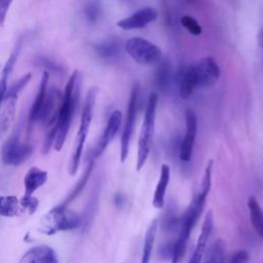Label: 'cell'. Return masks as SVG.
<instances>
[{
	"instance_id": "3957f363",
	"label": "cell",
	"mask_w": 263,
	"mask_h": 263,
	"mask_svg": "<svg viewBox=\"0 0 263 263\" xmlns=\"http://www.w3.org/2000/svg\"><path fill=\"white\" fill-rule=\"evenodd\" d=\"M81 225V216L61 204L46 213L40 220L39 231L52 235L60 231L73 230Z\"/></svg>"
},
{
	"instance_id": "7c38bea8",
	"label": "cell",
	"mask_w": 263,
	"mask_h": 263,
	"mask_svg": "<svg viewBox=\"0 0 263 263\" xmlns=\"http://www.w3.org/2000/svg\"><path fill=\"white\" fill-rule=\"evenodd\" d=\"M121 117H122L121 112L118 110L113 111L112 114L110 115L103 134H102L97 146L95 147V149L91 152V155L95 159L103 154V152L106 150V148L108 147L110 142L113 140V138L117 134V132L120 127V124H121Z\"/></svg>"
},
{
	"instance_id": "277c9868",
	"label": "cell",
	"mask_w": 263,
	"mask_h": 263,
	"mask_svg": "<svg viewBox=\"0 0 263 263\" xmlns=\"http://www.w3.org/2000/svg\"><path fill=\"white\" fill-rule=\"evenodd\" d=\"M25 119L21 117L11 133L1 147V159L6 165H21L33 153V146L29 143H24L21 140L22 132L24 129Z\"/></svg>"
},
{
	"instance_id": "44dd1931",
	"label": "cell",
	"mask_w": 263,
	"mask_h": 263,
	"mask_svg": "<svg viewBox=\"0 0 263 263\" xmlns=\"http://www.w3.org/2000/svg\"><path fill=\"white\" fill-rule=\"evenodd\" d=\"M93 164H95V158H93L92 155H91V157L88 159V162H87V164H86V167H85V170H84L82 176H81L80 179L77 181L76 185L73 187L72 191H71L70 194L67 196V198L65 199V201L61 204L62 206H68V204H69L71 201H73V200L81 193V191L84 189V187H85V185H86V183H87V181H88V179H89V177H90V175H91V172H92V170H93Z\"/></svg>"
},
{
	"instance_id": "7402d4cb",
	"label": "cell",
	"mask_w": 263,
	"mask_h": 263,
	"mask_svg": "<svg viewBox=\"0 0 263 263\" xmlns=\"http://www.w3.org/2000/svg\"><path fill=\"white\" fill-rule=\"evenodd\" d=\"M157 229H158V222L156 219L152 220L145 235L144 245H143V252H142V258L141 263H149L151 259V254L153 251L154 242L157 235Z\"/></svg>"
},
{
	"instance_id": "4dcf8cb0",
	"label": "cell",
	"mask_w": 263,
	"mask_h": 263,
	"mask_svg": "<svg viewBox=\"0 0 263 263\" xmlns=\"http://www.w3.org/2000/svg\"><path fill=\"white\" fill-rule=\"evenodd\" d=\"M181 22V25L189 32L191 33L192 35H195V36H198L201 34L202 32V28L201 26L197 23V21L190 16V15H183L180 20Z\"/></svg>"
},
{
	"instance_id": "e575fe53",
	"label": "cell",
	"mask_w": 263,
	"mask_h": 263,
	"mask_svg": "<svg viewBox=\"0 0 263 263\" xmlns=\"http://www.w3.org/2000/svg\"><path fill=\"white\" fill-rule=\"evenodd\" d=\"M257 40H258V45H259V47L263 50V27L260 29V31H259V33H258Z\"/></svg>"
},
{
	"instance_id": "30bf717a",
	"label": "cell",
	"mask_w": 263,
	"mask_h": 263,
	"mask_svg": "<svg viewBox=\"0 0 263 263\" xmlns=\"http://www.w3.org/2000/svg\"><path fill=\"white\" fill-rule=\"evenodd\" d=\"M186 133L180 146V158L183 161H189L192 156L193 146L197 134V119L193 110L187 109L185 112Z\"/></svg>"
},
{
	"instance_id": "836d02e7",
	"label": "cell",
	"mask_w": 263,
	"mask_h": 263,
	"mask_svg": "<svg viewBox=\"0 0 263 263\" xmlns=\"http://www.w3.org/2000/svg\"><path fill=\"white\" fill-rule=\"evenodd\" d=\"M248 259H249L248 252L245 250H239L231 256L228 263H247Z\"/></svg>"
},
{
	"instance_id": "9c48e42d",
	"label": "cell",
	"mask_w": 263,
	"mask_h": 263,
	"mask_svg": "<svg viewBox=\"0 0 263 263\" xmlns=\"http://www.w3.org/2000/svg\"><path fill=\"white\" fill-rule=\"evenodd\" d=\"M198 87H206L216 83L220 77L221 70L212 57H204L194 64Z\"/></svg>"
},
{
	"instance_id": "5b68a950",
	"label": "cell",
	"mask_w": 263,
	"mask_h": 263,
	"mask_svg": "<svg viewBox=\"0 0 263 263\" xmlns=\"http://www.w3.org/2000/svg\"><path fill=\"white\" fill-rule=\"evenodd\" d=\"M157 102H158L157 95L155 92L150 93L147 100L144 120H143L139 142H138V157H137V164H136L137 171H141L142 167L145 165L151 149V144H152V139L154 134V126H155Z\"/></svg>"
},
{
	"instance_id": "603a6c76",
	"label": "cell",
	"mask_w": 263,
	"mask_h": 263,
	"mask_svg": "<svg viewBox=\"0 0 263 263\" xmlns=\"http://www.w3.org/2000/svg\"><path fill=\"white\" fill-rule=\"evenodd\" d=\"M248 209L250 213L251 223L259 236L263 238V211L254 196L248 199Z\"/></svg>"
},
{
	"instance_id": "8fae6325",
	"label": "cell",
	"mask_w": 263,
	"mask_h": 263,
	"mask_svg": "<svg viewBox=\"0 0 263 263\" xmlns=\"http://www.w3.org/2000/svg\"><path fill=\"white\" fill-rule=\"evenodd\" d=\"M157 18V10L153 7L146 6L138 9L133 14L121 18L117 22V27L123 30L141 29L154 22Z\"/></svg>"
},
{
	"instance_id": "7a4b0ae2",
	"label": "cell",
	"mask_w": 263,
	"mask_h": 263,
	"mask_svg": "<svg viewBox=\"0 0 263 263\" xmlns=\"http://www.w3.org/2000/svg\"><path fill=\"white\" fill-rule=\"evenodd\" d=\"M97 93H98L97 87H91L90 89H88V91L85 96V99H84V103H83L82 111H81L80 124H79V127L77 130L75 145H74V149H73V152H72V155L70 158V162H69V167H68L69 174L71 176H74L77 173L79 164H80L84 144H85L87 134L89 130V126L91 123V119H92Z\"/></svg>"
},
{
	"instance_id": "484cf974",
	"label": "cell",
	"mask_w": 263,
	"mask_h": 263,
	"mask_svg": "<svg viewBox=\"0 0 263 263\" xmlns=\"http://www.w3.org/2000/svg\"><path fill=\"white\" fill-rule=\"evenodd\" d=\"M93 49L96 53L104 60H110L114 59L115 57L118 55L120 51L119 44L116 40L110 39V40H105L101 43H98L93 46Z\"/></svg>"
},
{
	"instance_id": "83f0119b",
	"label": "cell",
	"mask_w": 263,
	"mask_h": 263,
	"mask_svg": "<svg viewBox=\"0 0 263 263\" xmlns=\"http://www.w3.org/2000/svg\"><path fill=\"white\" fill-rule=\"evenodd\" d=\"M34 63L36 64V66L45 69L44 71L46 72H53V73H58V74H64L65 73V68L59 64L58 62L51 60L50 58L44 57V55H38L35 58Z\"/></svg>"
},
{
	"instance_id": "e0dca14e",
	"label": "cell",
	"mask_w": 263,
	"mask_h": 263,
	"mask_svg": "<svg viewBox=\"0 0 263 263\" xmlns=\"http://www.w3.org/2000/svg\"><path fill=\"white\" fill-rule=\"evenodd\" d=\"M100 192H101V184L100 182H97L96 185L93 186L88 200L86 202V205L84 208V211L81 215V229L82 231H87L88 228L90 227L93 218L96 216L98 205H99V200H100Z\"/></svg>"
},
{
	"instance_id": "d4e9b609",
	"label": "cell",
	"mask_w": 263,
	"mask_h": 263,
	"mask_svg": "<svg viewBox=\"0 0 263 263\" xmlns=\"http://www.w3.org/2000/svg\"><path fill=\"white\" fill-rule=\"evenodd\" d=\"M21 203L14 195L0 196V216L2 217H15L21 212Z\"/></svg>"
},
{
	"instance_id": "f546056e",
	"label": "cell",
	"mask_w": 263,
	"mask_h": 263,
	"mask_svg": "<svg viewBox=\"0 0 263 263\" xmlns=\"http://www.w3.org/2000/svg\"><path fill=\"white\" fill-rule=\"evenodd\" d=\"M226 245L225 241L221 238L217 239L212 246L210 261L208 263H225L226 257Z\"/></svg>"
},
{
	"instance_id": "f1b7e54d",
	"label": "cell",
	"mask_w": 263,
	"mask_h": 263,
	"mask_svg": "<svg viewBox=\"0 0 263 263\" xmlns=\"http://www.w3.org/2000/svg\"><path fill=\"white\" fill-rule=\"evenodd\" d=\"M212 176H213V160L210 159L206 163V166L204 168V174L203 178L201 181V186H200V191L197 194L202 199H206L208 194L211 190L212 187Z\"/></svg>"
},
{
	"instance_id": "ac0fdd59",
	"label": "cell",
	"mask_w": 263,
	"mask_h": 263,
	"mask_svg": "<svg viewBox=\"0 0 263 263\" xmlns=\"http://www.w3.org/2000/svg\"><path fill=\"white\" fill-rule=\"evenodd\" d=\"M47 180V172L41 170L37 166H32L29 168L24 178L25 195L31 196L33 193L45 184Z\"/></svg>"
},
{
	"instance_id": "5bb4252c",
	"label": "cell",
	"mask_w": 263,
	"mask_h": 263,
	"mask_svg": "<svg viewBox=\"0 0 263 263\" xmlns=\"http://www.w3.org/2000/svg\"><path fill=\"white\" fill-rule=\"evenodd\" d=\"M20 263H59V259L53 249L42 245L28 250L22 256Z\"/></svg>"
},
{
	"instance_id": "8992f818",
	"label": "cell",
	"mask_w": 263,
	"mask_h": 263,
	"mask_svg": "<svg viewBox=\"0 0 263 263\" xmlns=\"http://www.w3.org/2000/svg\"><path fill=\"white\" fill-rule=\"evenodd\" d=\"M31 78L32 74L27 73L14 81L10 86H8L3 101L2 110L0 112V139L4 137L9 127L12 125L15 119L16 105L20 92L26 87Z\"/></svg>"
},
{
	"instance_id": "52a82bcc",
	"label": "cell",
	"mask_w": 263,
	"mask_h": 263,
	"mask_svg": "<svg viewBox=\"0 0 263 263\" xmlns=\"http://www.w3.org/2000/svg\"><path fill=\"white\" fill-rule=\"evenodd\" d=\"M125 50L138 64L150 65L161 58V49L154 43L141 37L129 38L125 42Z\"/></svg>"
},
{
	"instance_id": "4316f807",
	"label": "cell",
	"mask_w": 263,
	"mask_h": 263,
	"mask_svg": "<svg viewBox=\"0 0 263 263\" xmlns=\"http://www.w3.org/2000/svg\"><path fill=\"white\" fill-rule=\"evenodd\" d=\"M171 78H172L171 65L166 61H162L159 64L155 74V82L157 87L162 91L167 89L171 83Z\"/></svg>"
},
{
	"instance_id": "9a60e30c",
	"label": "cell",
	"mask_w": 263,
	"mask_h": 263,
	"mask_svg": "<svg viewBox=\"0 0 263 263\" xmlns=\"http://www.w3.org/2000/svg\"><path fill=\"white\" fill-rule=\"evenodd\" d=\"M48 81H49V73L44 71L41 76L40 82H39V86H38V90H37L35 100L32 103L30 110H29L28 120H29L30 124L38 123L39 116H40L43 104L45 102L46 93L48 90Z\"/></svg>"
},
{
	"instance_id": "cb8c5ba5",
	"label": "cell",
	"mask_w": 263,
	"mask_h": 263,
	"mask_svg": "<svg viewBox=\"0 0 263 263\" xmlns=\"http://www.w3.org/2000/svg\"><path fill=\"white\" fill-rule=\"evenodd\" d=\"M82 13L87 23L97 24L103 15V4L101 0H84Z\"/></svg>"
},
{
	"instance_id": "2e32d148",
	"label": "cell",
	"mask_w": 263,
	"mask_h": 263,
	"mask_svg": "<svg viewBox=\"0 0 263 263\" xmlns=\"http://www.w3.org/2000/svg\"><path fill=\"white\" fill-rule=\"evenodd\" d=\"M22 45H23V39L20 38L17 40L13 50L11 51L9 58L5 62V65L3 67V69H2V71H1V76H0V108H1V106L3 104L4 98H5L7 88H8V85H7L8 79H9V77H10L12 71H13V68H14L16 62H17Z\"/></svg>"
},
{
	"instance_id": "1f68e13d",
	"label": "cell",
	"mask_w": 263,
	"mask_h": 263,
	"mask_svg": "<svg viewBox=\"0 0 263 263\" xmlns=\"http://www.w3.org/2000/svg\"><path fill=\"white\" fill-rule=\"evenodd\" d=\"M20 203H21L22 209L26 210L29 214H34L38 206V199L36 197H34L33 195H31V196L24 195L22 197V199L20 200Z\"/></svg>"
},
{
	"instance_id": "6da1fadb",
	"label": "cell",
	"mask_w": 263,
	"mask_h": 263,
	"mask_svg": "<svg viewBox=\"0 0 263 263\" xmlns=\"http://www.w3.org/2000/svg\"><path fill=\"white\" fill-rule=\"evenodd\" d=\"M80 82L81 78L79 76V71L75 70L69 77L65 90L63 92V103L61 106L57 124L53 128L47 129L52 130L55 134L53 148L57 151H60L63 148L66 138L69 134L73 117L75 116V112L79 104Z\"/></svg>"
},
{
	"instance_id": "ffe728a7",
	"label": "cell",
	"mask_w": 263,
	"mask_h": 263,
	"mask_svg": "<svg viewBox=\"0 0 263 263\" xmlns=\"http://www.w3.org/2000/svg\"><path fill=\"white\" fill-rule=\"evenodd\" d=\"M198 87L194 65L186 67L182 73L180 80V97L183 100L189 99L193 91Z\"/></svg>"
},
{
	"instance_id": "d6a6232c",
	"label": "cell",
	"mask_w": 263,
	"mask_h": 263,
	"mask_svg": "<svg viewBox=\"0 0 263 263\" xmlns=\"http://www.w3.org/2000/svg\"><path fill=\"white\" fill-rule=\"evenodd\" d=\"M13 0H0V26H3Z\"/></svg>"
},
{
	"instance_id": "d6986e66",
	"label": "cell",
	"mask_w": 263,
	"mask_h": 263,
	"mask_svg": "<svg viewBox=\"0 0 263 263\" xmlns=\"http://www.w3.org/2000/svg\"><path fill=\"white\" fill-rule=\"evenodd\" d=\"M171 178V167L167 164H162L160 167V174L158 178V182L155 187L152 204L156 209H161L164 205V198L167 185L170 183Z\"/></svg>"
},
{
	"instance_id": "ba28073f",
	"label": "cell",
	"mask_w": 263,
	"mask_h": 263,
	"mask_svg": "<svg viewBox=\"0 0 263 263\" xmlns=\"http://www.w3.org/2000/svg\"><path fill=\"white\" fill-rule=\"evenodd\" d=\"M138 101H139V86H138V84H135L132 89L129 101L127 104L125 123H124V126L122 129V135H121V140H120V160H121V162H124L128 156L130 140H132V136L134 133L135 121L137 118Z\"/></svg>"
},
{
	"instance_id": "4fadbf2b",
	"label": "cell",
	"mask_w": 263,
	"mask_h": 263,
	"mask_svg": "<svg viewBox=\"0 0 263 263\" xmlns=\"http://www.w3.org/2000/svg\"><path fill=\"white\" fill-rule=\"evenodd\" d=\"M213 227H214V216H213V212L209 211L204 217L201 231L197 238L196 246H195L194 252L189 260V263H201L202 257L205 252L206 243H208L209 237L211 236Z\"/></svg>"
}]
</instances>
